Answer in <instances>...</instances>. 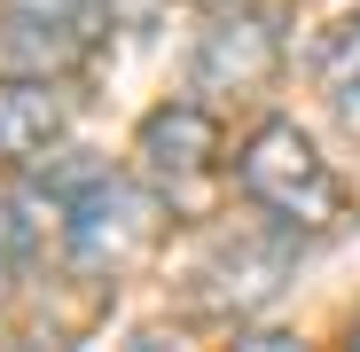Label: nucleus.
Returning a JSON list of instances; mask_svg holds the SVG:
<instances>
[{"label": "nucleus", "mask_w": 360, "mask_h": 352, "mask_svg": "<svg viewBox=\"0 0 360 352\" xmlns=\"http://www.w3.org/2000/svg\"><path fill=\"white\" fill-rule=\"evenodd\" d=\"M235 188H243L274 227H290V235L345 219V188H337L329 157L314 149L306 126H290V117H266V126L235 149Z\"/></svg>", "instance_id": "nucleus-1"}, {"label": "nucleus", "mask_w": 360, "mask_h": 352, "mask_svg": "<svg viewBox=\"0 0 360 352\" xmlns=\"http://www.w3.org/2000/svg\"><path fill=\"white\" fill-rule=\"evenodd\" d=\"M352 344H360V321H352Z\"/></svg>", "instance_id": "nucleus-10"}, {"label": "nucleus", "mask_w": 360, "mask_h": 352, "mask_svg": "<svg viewBox=\"0 0 360 352\" xmlns=\"http://www.w3.org/2000/svg\"><path fill=\"white\" fill-rule=\"evenodd\" d=\"M94 55V0H0V79H71Z\"/></svg>", "instance_id": "nucleus-4"}, {"label": "nucleus", "mask_w": 360, "mask_h": 352, "mask_svg": "<svg viewBox=\"0 0 360 352\" xmlns=\"http://www.w3.org/2000/svg\"><path fill=\"white\" fill-rule=\"evenodd\" d=\"M321 94H329V110L345 117V126L360 133V16L321 47Z\"/></svg>", "instance_id": "nucleus-8"}, {"label": "nucleus", "mask_w": 360, "mask_h": 352, "mask_svg": "<svg viewBox=\"0 0 360 352\" xmlns=\"http://www.w3.org/2000/svg\"><path fill=\"white\" fill-rule=\"evenodd\" d=\"M204 306L212 313H259V306H274L282 298V282H290V243L282 235H243V243H227L212 266H204Z\"/></svg>", "instance_id": "nucleus-5"}, {"label": "nucleus", "mask_w": 360, "mask_h": 352, "mask_svg": "<svg viewBox=\"0 0 360 352\" xmlns=\"http://www.w3.org/2000/svg\"><path fill=\"white\" fill-rule=\"evenodd\" d=\"M71 126L63 79H0V164H39Z\"/></svg>", "instance_id": "nucleus-7"}, {"label": "nucleus", "mask_w": 360, "mask_h": 352, "mask_svg": "<svg viewBox=\"0 0 360 352\" xmlns=\"http://www.w3.org/2000/svg\"><path fill=\"white\" fill-rule=\"evenodd\" d=\"M266 79H274V24L219 16L196 47V94H251Z\"/></svg>", "instance_id": "nucleus-6"}, {"label": "nucleus", "mask_w": 360, "mask_h": 352, "mask_svg": "<svg viewBox=\"0 0 360 352\" xmlns=\"http://www.w3.org/2000/svg\"><path fill=\"white\" fill-rule=\"evenodd\" d=\"M134 157H141V181L180 204V211H196L204 204V181L219 172V117L204 102H165L141 117V133H134Z\"/></svg>", "instance_id": "nucleus-3"}, {"label": "nucleus", "mask_w": 360, "mask_h": 352, "mask_svg": "<svg viewBox=\"0 0 360 352\" xmlns=\"http://www.w3.org/2000/svg\"><path fill=\"white\" fill-rule=\"evenodd\" d=\"M16 266H24V219H16L8 196H0V289L16 282Z\"/></svg>", "instance_id": "nucleus-9"}, {"label": "nucleus", "mask_w": 360, "mask_h": 352, "mask_svg": "<svg viewBox=\"0 0 360 352\" xmlns=\"http://www.w3.org/2000/svg\"><path fill=\"white\" fill-rule=\"evenodd\" d=\"M157 211H165V196H149L141 181L94 172V181H79L63 196V243L86 274H126L157 243Z\"/></svg>", "instance_id": "nucleus-2"}]
</instances>
